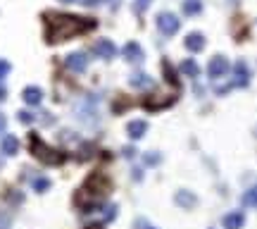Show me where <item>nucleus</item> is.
<instances>
[{"instance_id":"f257e3e1","label":"nucleus","mask_w":257,"mask_h":229,"mask_svg":"<svg viewBox=\"0 0 257 229\" xmlns=\"http://www.w3.org/2000/svg\"><path fill=\"white\" fill-rule=\"evenodd\" d=\"M96 26V19H86L76 14H62V12H45V41L48 43H62L79 33L91 31Z\"/></svg>"},{"instance_id":"f03ea898","label":"nucleus","mask_w":257,"mask_h":229,"mask_svg":"<svg viewBox=\"0 0 257 229\" xmlns=\"http://www.w3.org/2000/svg\"><path fill=\"white\" fill-rule=\"evenodd\" d=\"M110 189H112V184H110V179L105 175H100V172L91 175L88 182L81 186L79 196H76V206L84 208L86 213H93V208H98L107 198Z\"/></svg>"},{"instance_id":"7ed1b4c3","label":"nucleus","mask_w":257,"mask_h":229,"mask_svg":"<svg viewBox=\"0 0 257 229\" xmlns=\"http://www.w3.org/2000/svg\"><path fill=\"white\" fill-rule=\"evenodd\" d=\"M29 148H31L33 155L45 165H62L64 163V153L55 151L50 146H45L38 134H29Z\"/></svg>"},{"instance_id":"20e7f679","label":"nucleus","mask_w":257,"mask_h":229,"mask_svg":"<svg viewBox=\"0 0 257 229\" xmlns=\"http://www.w3.org/2000/svg\"><path fill=\"white\" fill-rule=\"evenodd\" d=\"M179 26H181V19L174 12H160L157 14V29H160V33L174 36V33L179 31Z\"/></svg>"},{"instance_id":"39448f33","label":"nucleus","mask_w":257,"mask_h":229,"mask_svg":"<svg viewBox=\"0 0 257 229\" xmlns=\"http://www.w3.org/2000/svg\"><path fill=\"white\" fill-rule=\"evenodd\" d=\"M207 72L212 79H219V76H226L229 74V60H226L224 55H217L210 60V67H207Z\"/></svg>"},{"instance_id":"423d86ee","label":"nucleus","mask_w":257,"mask_h":229,"mask_svg":"<svg viewBox=\"0 0 257 229\" xmlns=\"http://www.w3.org/2000/svg\"><path fill=\"white\" fill-rule=\"evenodd\" d=\"M143 57H145V53H143V48H140L136 41H128V43L124 45V60H127V62H133V65H136Z\"/></svg>"},{"instance_id":"0eeeda50","label":"nucleus","mask_w":257,"mask_h":229,"mask_svg":"<svg viewBox=\"0 0 257 229\" xmlns=\"http://www.w3.org/2000/svg\"><path fill=\"white\" fill-rule=\"evenodd\" d=\"M64 65L69 67L72 72H84L86 65H88V57H86L84 53H72L64 57Z\"/></svg>"},{"instance_id":"6e6552de","label":"nucleus","mask_w":257,"mask_h":229,"mask_svg":"<svg viewBox=\"0 0 257 229\" xmlns=\"http://www.w3.org/2000/svg\"><path fill=\"white\" fill-rule=\"evenodd\" d=\"M234 86H248V81H250V69H248V65L243 62V60H238L234 65Z\"/></svg>"},{"instance_id":"1a4fd4ad","label":"nucleus","mask_w":257,"mask_h":229,"mask_svg":"<svg viewBox=\"0 0 257 229\" xmlns=\"http://www.w3.org/2000/svg\"><path fill=\"white\" fill-rule=\"evenodd\" d=\"M183 45H186L191 53H200V50L205 48V36L203 33H198V31H193L183 38Z\"/></svg>"},{"instance_id":"9d476101","label":"nucleus","mask_w":257,"mask_h":229,"mask_svg":"<svg viewBox=\"0 0 257 229\" xmlns=\"http://www.w3.org/2000/svg\"><path fill=\"white\" fill-rule=\"evenodd\" d=\"M145 131H148V122H143V120H131L127 124V134L133 141H138L140 136H145Z\"/></svg>"},{"instance_id":"9b49d317","label":"nucleus","mask_w":257,"mask_h":229,"mask_svg":"<svg viewBox=\"0 0 257 229\" xmlns=\"http://www.w3.org/2000/svg\"><path fill=\"white\" fill-rule=\"evenodd\" d=\"M100 57H105V60H110V57H115L117 55V45L112 43V41H107V38H100L96 43V48H93Z\"/></svg>"},{"instance_id":"f8f14e48","label":"nucleus","mask_w":257,"mask_h":229,"mask_svg":"<svg viewBox=\"0 0 257 229\" xmlns=\"http://www.w3.org/2000/svg\"><path fill=\"white\" fill-rule=\"evenodd\" d=\"M174 201H176V206H181L183 210H191V208H195V203H198L195 194H191V191H176Z\"/></svg>"},{"instance_id":"ddd939ff","label":"nucleus","mask_w":257,"mask_h":229,"mask_svg":"<svg viewBox=\"0 0 257 229\" xmlns=\"http://www.w3.org/2000/svg\"><path fill=\"white\" fill-rule=\"evenodd\" d=\"M21 98H24L26 105H38V103L43 100V91L38 86H26L24 88V93H21Z\"/></svg>"},{"instance_id":"4468645a","label":"nucleus","mask_w":257,"mask_h":229,"mask_svg":"<svg viewBox=\"0 0 257 229\" xmlns=\"http://www.w3.org/2000/svg\"><path fill=\"white\" fill-rule=\"evenodd\" d=\"M222 222H224V229H241L246 225V215L243 213H229Z\"/></svg>"},{"instance_id":"2eb2a0df","label":"nucleus","mask_w":257,"mask_h":229,"mask_svg":"<svg viewBox=\"0 0 257 229\" xmlns=\"http://www.w3.org/2000/svg\"><path fill=\"white\" fill-rule=\"evenodd\" d=\"M0 151L5 153V155H17V151H19V141H17L12 134H7V136L2 139V143H0Z\"/></svg>"},{"instance_id":"dca6fc26","label":"nucleus","mask_w":257,"mask_h":229,"mask_svg":"<svg viewBox=\"0 0 257 229\" xmlns=\"http://www.w3.org/2000/svg\"><path fill=\"white\" fill-rule=\"evenodd\" d=\"M128 84L136 88H148V86H152V79H150L145 72H133L131 79H128Z\"/></svg>"},{"instance_id":"f3484780","label":"nucleus","mask_w":257,"mask_h":229,"mask_svg":"<svg viewBox=\"0 0 257 229\" xmlns=\"http://www.w3.org/2000/svg\"><path fill=\"white\" fill-rule=\"evenodd\" d=\"M179 69H181L183 76H191V79H195V76L200 74V67H198V62H195V60H191V57H188V60H183Z\"/></svg>"},{"instance_id":"a211bd4d","label":"nucleus","mask_w":257,"mask_h":229,"mask_svg":"<svg viewBox=\"0 0 257 229\" xmlns=\"http://www.w3.org/2000/svg\"><path fill=\"white\" fill-rule=\"evenodd\" d=\"M203 0H183V14H200Z\"/></svg>"},{"instance_id":"6ab92c4d","label":"nucleus","mask_w":257,"mask_h":229,"mask_svg":"<svg viewBox=\"0 0 257 229\" xmlns=\"http://www.w3.org/2000/svg\"><path fill=\"white\" fill-rule=\"evenodd\" d=\"M243 206L248 208H257V184L250 189V191H246L243 194Z\"/></svg>"},{"instance_id":"aec40b11","label":"nucleus","mask_w":257,"mask_h":229,"mask_svg":"<svg viewBox=\"0 0 257 229\" xmlns=\"http://www.w3.org/2000/svg\"><path fill=\"white\" fill-rule=\"evenodd\" d=\"M162 72L167 74V79H169V84H171V86H179V79H176V74H174V67H171L169 62H167V60L162 62Z\"/></svg>"},{"instance_id":"412c9836","label":"nucleus","mask_w":257,"mask_h":229,"mask_svg":"<svg viewBox=\"0 0 257 229\" xmlns=\"http://www.w3.org/2000/svg\"><path fill=\"white\" fill-rule=\"evenodd\" d=\"M48 189H50V179H45V177H36V179H33V191L43 194V191H48Z\"/></svg>"},{"instance_id":"4be33fe9","label":"nucleus","mask_w":257,"mask_h":229,"mask_svg":"<svg viewBox=\"0 0 257 229\" xmlns=\"http://www.w3.org/2000/svg\"><path fill=\"white\" fill-rule=\"evenodd\" d=\"M150 2H152V0H136V2H133V12H136V14H140V12L145 10Z\"/></svg>"},{"instance_id":"5701e85b","label":"nucleus","mask_w":257,"mask_h":229,"mask_svg":"<svg viewBox=\"0 0 257 229\" xmlns=\"http://www.w3.org/2000/svg\"><path fill=\"white\" fill-rule=\"evenodd\" d=\"M143 163L145 165H157L160 163V153H150V155H145V158H143Z\"/></svg>"},{"instance_id":"b1692460","label":"nucleus","mask_w":257,"mask_h":229,"mask_svg":"<svg viewBox=\"0 0 257 229\" xmlns=\"http://www.w3.org/2000/svg\"><path fill=\"white\" fill-rule=\"evenodd\" d=\"M10 72V62H5V60H0V81H5V76Z\"/></svg>"},{"instance_id":"393cba45","label":"nucleus","mask_w":257,"mask_h":229,"mask_svg":"<svg viewBox=\"0 0 257 229\" xmlns=\"http://www.w3.org/2000/svg\"><path fill=\"white\" fill-rule=\"evenodd\" d=\"M19 122H21V124H31L33 115H31V112H26V110H21V112H19Z\"/></svg>"},{"instance_id":"a878e982","label":"nucleus","mask_w":257,"mask_h":229,"mask_svg":"<svg viewBox=\"0 0 257 229\" xmlns=\"http://www.w3.org/2000/svg\"><path fill=\"white\" fill-rule=\"evenodd\" d=\"M10 225H12L10 215H0V229H10Z\"/></svg>"},{"instance_id":"bb28decb","label":"nucleus","mask_w":257,"mask_h":229,"mask_svg":"<svg viewBox=\"0 0 257 229\" xmlns=\"http://www.w3.org/2000/svg\"><path fill=\"white\" fill-rule=\"evenodd\" d=\"M115 210H117V208H115V206L105 208V220H115V215H117V213H115Z\"/></svg>"},{"instance_id":"cd10ccee","label":"nucleus","mask_w":257,"mask_h":229,"mask_svg":"<svg viewBox=\"0 0 257 229\" xmlns=\"http://www.w3.org/2000/svg\"><path fill=\"white\" fill-rule=\"evenodd\" d=\"M136 229H155V227H150L148 222H143V220H136Z\"/></svg>"},{"instance_id":"c85d7f7f","label":"nucleus","mask_w":257,"mask_h":229,"mask_svg":"<svg viewBox=\"0 0 257 229\" xmlns=\"http://www.w3.org/2000/svg\"><path fill=\"white\" fill-rule=\"evenodd\" d=\"M7 98V88L2 86V81H0V100H5Z\"/></svg>"},{"instance_id":"c756f323","label":"nucleus","mask_w":257,"mask_h":229,"mask_svg":"<svg viewBox=\"0 0 257 229\" xmlns=\"http://www.w3.org/2000/svg\"><path fill=\"white\" fill-rule=\"evenodd\" d=\"M5 124H7V120H5V115H2V112H0V134H2V131H5Z\"/></svg>"},{"instance_id":"7c9ffc66","label":"nucleus","mask_w":257,"mask_h":229,"mask_svg":"<svg viewBox=\"0 0 257 229\" xmlns=\"http://www.w3.org/2000/svg\"><path fill=\"white\" fill-rule=\"evenodd\" d=\"M133 153H136L133 148H127V151H124V155H127V158H133Z\"/></svg>"},{"instance_id":"2f4dec72","label":"nucleus","mask_w":257,"mask_h":229,"mask_svg":"<svg viewBox=\"0 0 257 229\" xmlns=\"http://www.w3.org/2000/svg\"><path fill=\"white\" fill-rule=\"evenodd\" d=\"M88 229H103V227H98V225H93V227H88Z\"/></svg>"},{"instance_id":"473e14b6","label":"nucleus","mask_w":257,"mask_h":229,"mask_svg":"<svg viewBox=\"0 0 257 229\" xmlns=\"http://www.w3.org/2000/svg\"><path fill=\"white\" fill-rule=\"evenodd\" d=\"M60 2H74V0H60Z\"/></svg>"},{"instance_id":"72a5a7b5","label":"nucleus","mask_w":257,"mask_h":229,"mask_svg":"<svg viewBox=\"0 0 257 229\" xmlns=\"http://www.w3.org/2000/svg\"><path fill=\"white\" fill-rule=\"evenodd\" d=\"M0 165H2V160H0Z\"/></svg>"}]
</instances>
